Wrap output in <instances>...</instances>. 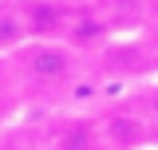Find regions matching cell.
<instances>
[{"mask_svg": "<svg viewBox=\"0 0 158 150\" xmlns=\"http://www.w3.org/2000/svg\"><path fill=\"white\" fill-rule=\"evenodd\" d=\"M12 63L32 87H63L75 75V48L63 40H28L20 52H12Z\"/></svg>", "mask_w": 158, "mask_h": 150, "instance_id": "obj_1", "label": "cell"}, {"mask_svg": "<svg viewBox=\"0 0 158 150\" xmlns=\"http://www.w3.org/2000/svg\"><path fill=\"white\" fill-rule=\"evenodd\" d=\"M99 131H103V146L107 150H146L154 146L150 123L142 115V103H118L111 111L99 115Z\"/></svg>", "mask_w": 158, "mask_h": 150, "instance_id": "obj_2", "label": "cell"}, {"mask_svg": "<svg viewBox=\"0 0 158 150\" xmlns=\"http://www.w3.org/2000/svg\"><path fill=\"white\" fill-rule=\"evenodd\" d=\"M20 16H24L28 40H63L71 24V8L59 0H28L20 4Z\"/></svg>", "mask_w": 158, "mask_h": 150, "instance_id": "obj_3", "label": "cell"}, {"mask_svg": "<svg viewBox=\"0 0 158 150\" xmlns=\"http://www.w3.org/2000/svg\"><path fill=\"white\" fill-rule=\"evenodd\" d=\"M48 150H107L103 146V131H99V119L91 115H71L63 119L52 138H48Z\"/></svg>", "mask_w": 158, "mask_h": 150, "instance_id": "obj_4", "label": "cell"}, {"mask_svg": "<svg viewBox=\"0 0 158 150\" xmlns=\"http://www.w3.org/2000/svg\"><path fill=\"white\" fill-rule=\"evenodd\" d=\"M107 40V24L95 16V12H71V24H67V36L63 44L67 48H91V44H103Z\"/></svg>", "mask_w": 158, "mask_h": 150, "instance_id": "obj_5", "label": "cell"}, {"mask_svg": "<svg viewBox=\"0 0 158 150\" xmlns=\"http://www.w3.org/2000/svg\"><path fill=\"white\" fill-rule=\"evenodd\" d=\"M28 44V28L20 8H0V56H12Z\"/></svg>", "mask_w": 158, "mask_h": 150, "instance_id": "obj_6", "label": "cell"}, {"mask_svg": "<svg viewBox=\"0 0 158 150\" xmlns=\"http://www.w3.org/2000/svg\"><path fill=\"white\" fill-rule=\"evenodd\" d=\"M142 115H146V123H150V134H154V146H158V87L142 99Z\"/></svg>", "mask_w": 158, "mask_h": 150, "instance_id": "obj_7", "label": "cell"}, {"mask_svg": "<svg viewBox=\"0 0 158 150\" xmlns=\"http://www.w3.org/2000/svg\"><path fill=\"white\" fill-rule=\"evenodd\" d=\"M0 111H4V87H0Z\"/></svg>", "mask_w": 158, "mask_h": 150, "instance_id": "obj_8", "label": "cell"}]
</instances>
